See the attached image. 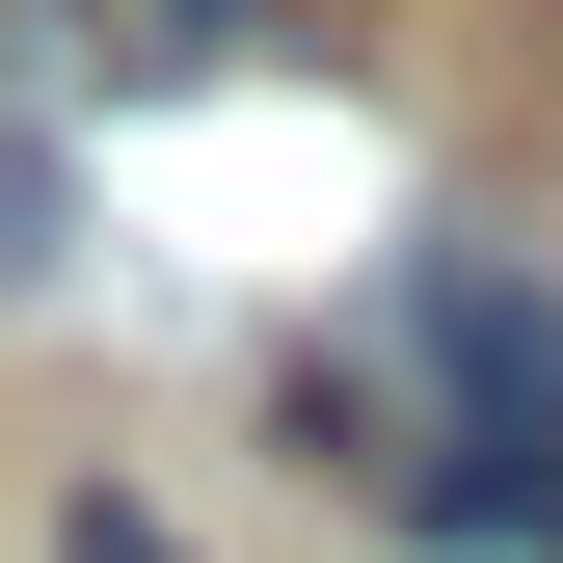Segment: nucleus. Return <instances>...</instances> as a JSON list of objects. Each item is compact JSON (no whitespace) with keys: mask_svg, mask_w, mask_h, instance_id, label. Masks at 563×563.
<instances>
[{"mask_svg":"<svg viewBox=\"0 0 563 563\" xmlns=\"http://www.w3.org/2000/svg\"><path fill=\"white\" fill-rule=\"evenodd\" d=\"M54 563H188V537L134 510V483H81V510H54Z\"/></svg>","mask_w":563,"mask_h":563,"instance_id":"f03ea898","label":"nucleus"},{"mask_svg":"<svg viewBox=\"0 0 563 563\" xmlns=\"http://www.w3.org/2000/svg\"><path fill=\"white\" fill-rule=\"evenodd\" d=\"M402 349H430V430H402V510L456 563L563 537V322L510 296V242H402Z\"/></svg>","mask_w":563,"mask_h":563,"instance_id":"f257e3e1","label":"nucleus"}]
</instances>
